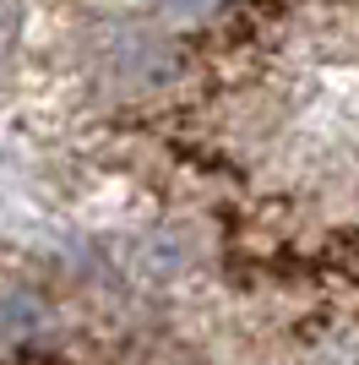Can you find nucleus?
<instances>
[{"mask_svg":"<svg viewBox=\"0 0 359 365\" xmlns=\"http://www.w3.org/2000/svg\"><path fill=\"white\" fill-rule=\"evenodd\" d=\"M11 44V11H6V6H0V49Z\"/></svg>","mask_w":359,"mask_h":365,"instance_id":"f03ea898","label":"nucleus"},{"mask_svg":"<svg viewBox=\"0 0 359 365\" xmlns=\"http://www.w3.org/2000/svg\"><path fill=\"white\" fill-rule=\"evenodd\" d=\"M169 6H175V11H185V16H196V11H207L212 0H169Z\"/></svg>","mask_w":359,"mask_h":365,"instance_id":"f257e3e1","label":"nucleus"}]
</instances>
